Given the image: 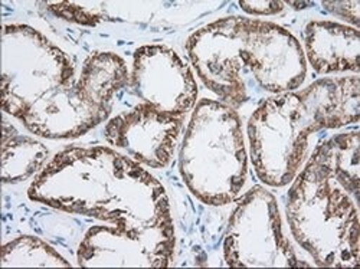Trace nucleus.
Listing matches in <instances>:
<instances>
[{
    "label": "nucleus",
    "mask_w": 360,
    "mask_h": 269,
    "mask_svg": "<svg viewBox=\"0 0 360 269\" xmlns=\"http://www.w3.org/2000/svg\"><path fill=\"white\" fill-rule=\"evenodd\" d=\"M27 197L126 232L173 229L162 183L137 162L108 147L59 152L37 176Z\"/></svg>",
    "instance_id": "nucleus-1"
},
{
    "label": "nucleus",
    "mask_w": 360,
    "mask_h": 269,
    "mask_svg": "<svg viewBox=\"0 0 360 269\" xmlns=\"http://www.w3.org/2000/svg\"><path fill=\"white\" fill-rule=\"evenodd\" d=\"M224 261L232 268H309L283 232L277 199L254 186L236 207L224 239Z\"/></svg>",
    "instance_id": "nucleus-8"
},
{
    "label": "nucleus",
    "mask_w": 360,
    "mask_h": 269,
    "mask_svg": "<svg viewBox=\"0 0 360 269\" xmlns=\"http://www.w3.org/2000/svg\"><path fill=\"white\" fill-rule=\"evenodd\" d=\"M2 266H37V268H68L71 263L35 236H19L2 248Z\"/></svg>",
    "instance_id": "nucleus-14"
},
{
    "label": "nucleus",
    "mask_w": 360,
    "mask_h": 269,
    "mask_svg": "<svg viewBox=\"0 0 360 269\" xmlns=\"http://www.w3.org/2000/svg\"><path fill=\"white\" fill-rule=\"evenodd\" d=\"M129 86L141 103L173 115H186L198 101L191 67L165 45H144L134 52Z\"/></svg>",
    "instance_id": "nucleus-9"
},
{
    "label": "nucleus",
    "mask_w": 360,
    "mask_h": 269,
    "mask_svg": "<svg viewBox=\"0 0 360 269\" xmlns=\"http://www.w3.org/2000/svg\"><path fill=\"white\" fill-rule=\"evenodd\" d=\"M359 131L333 136L311 153L288 190L291 233L316 265L359 263Z\"/></svg>",
    "instance_id": "nucleus-3"
},
{
    "label": "nucleus",
    "mask_w": 360,
    "mask_h": 269,
    "mask_svg": "<svg viewBox=\"0 0 360 269\" xmlns=\"http://www.w3.org/2000/svg\"><path fill=\"white\" fill-rule=\"evenodd\" d=\"M77 82L68 55L27 25L2 32V108L19 122L34 105Z\"/></svg>",
    "instance_id": "nucleus-7"
},
{
    "label": "nucleus",
    "mask_w": 360,
    "mask_h": 269,
    "mask_svg": "<svg viewBox=\"0 0 360 269\" xmlns=\"http://www.w3.org/2000/svg\"><path fill=\"white\" fill-rule=\"evenodd\" d=\"M129 79L123 58L112 52L93 53L72 86L34 105L20 123L32 134L49 140L84 136L105 122L114 96L127 86Z\"/></svg>",
    "instance_id": "nucleus-6"
},
{
    "label": "nucleus",
    "mask_w": 360,
    "mask_h": 269,
    "mask_svg": "<svg viewBox=\"0 0 360 269\" xmlns=\"http://www.w3.org/2000/svg\"><path fill=\"white\" fill-rule=\"evenodd\" d=\"M359 117L357 75L321 78L302 91L264 98L247 127L258 178L271 188L287 186L304 164L311 134L357 124Z\"/></svg>",
    "instance_id": "nucleus-4"
},
{
    "label": "nucleus",
    "mask_w": 360,
    "mask_h": 269,
    "mask_svg": "<svg viewBox=\"0 0 360 269\" xmlns=\"http://www.w3.org/2000/svg\"><path fill=\"white\" fill-rule=\"evenodd\" d=\"M239 6L244 12L250 15H278L281 13L287 4L284 2H271V0H264V2H239Z\"/></svg>",
    "instance_id": "nucleus-17"
},
{
    "label": "nucleus",
    "mask_w": 360,
    "mask_h": 269,
    "mask_svg": "<svg viewBox=\"0 0 360 269\" xmlns=\"http://www.w3.org/2000/svg\"><path fill=\"white\" fill-rule=\"evenodd\" d=\"M186 115H173L144 103L108 119L107 143L139 164L165 169L170 164L185 126Z\"/></svg>",
    "instance_id": "nucleus-10"
},
{
    "label": "nucleus",
    "mask_w": 360,
    "mask_h": 269,
    "mask_svg": "<svg viewBox=\"0 0 360 269\" xmlns=\"http://www.w3.org/2000/svg\"><path fill=\"white\" fill-rule=\"evenodd\" d=\"M98 4H93L91 9L89 4H75V2H48L46 6L58 18H63L70 22L81 25H96L105 18L104 12L96 9Z\"/></svg>",
    "instance_id": "nucleus-15"
},
{
    "label": "nucleus",
    "mask_w": 360,
    "mask_h": 269,
    "mask_svg": "<svg viewBox=\"0 0 360 269\" xmlns=\"http://www.w3.org/2000/svg\"><path fill=\"white\" fill-rule=\"evenodd\" d=\"M174 245V228L126 232L115 226H93L82 237L77 259L85 268H167Z\"/></svg>",
    "instance_id": "nucleus-11"
},
{
    "label": "nucleus",
    "mask_w": 360,
    "mask_h": 269,
    "mask_svg": "<svg viewBox=\"0 0 360 269\" xmlns=\"http://www.w3.org/2000/svg\"><path fill=\"white\" fill-rule=\"evenodd\" d=\"M321 5L327 12L345 19L354 25V29H359V2H323Z\"/></svg>",
    "instance_id": "nucleus-16"
},
{
    "label": "nucleus",
    "mask_w": 360,
    "mask_h": 269,
    "mask_svg": "<svg viewBox=\"0 0 360 269\" xmlns=\"http://www.w3.org/2000/svg\"><path fill=\"white\" fill-rule=\"evenodd\" d=\"M179 167L185 185L200 202L224 206L236 200L248 177V153L236 110L207 98L196 103Z\"/></svg>",
    "instance_id": "nucleus-5"
},
{
    "label": "nucleus",
    "mask_w": 360,
    "mask_h": 269,
    "mask_svg": "<svg viewBox=\"0 0 360 269\" xmlns=\"http://www.w3.org/2000/svg\"><path fill=\"white\" fill-rule=\"evenodd\" d=\"M359 29L330 20H313L304 29V56L320 75L359 74Z\"/></svg>",
    "instance_id": "nucleus-12"
},
{
    "label": "nucleus",
    "mask_w": 360,
    "mask_h": 269,
    "mask_svg": "<svg viewBox=\"0 0 360 269\" xmlns=\"http://www.w3.org/2000/svg\"><path fill=\"white\" fill-rule=\"evenodd\" d=\"M186 51L203 85L233 110L264 96L295 91L307 75L298 39L273 22L218 19L192 34Z\"/></svg>",
    "instance_id": "nucleus-2"
},
{
    "label": "nucleus",
    "mask_w": 360,
    "mask_h": 269,
    "mask_svg": "<svg viewBox=\"0 0 360 269\" xmlns=\"http://www.w3.org/2000/svg\"><path fill=\"white\" fill-rule=\"evenodd\" d=\"M49 157L48 148L31 138L22 136L4 118L2 137V181L4 183H20L44 170Z\"/></svg>",
    "instance_id": "nucleus-13"
}]
</instances>
